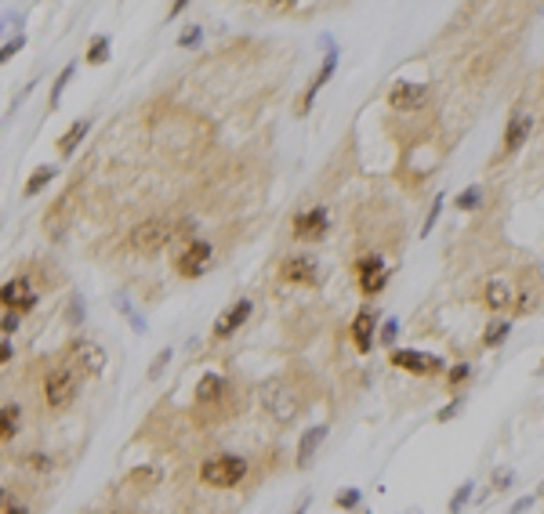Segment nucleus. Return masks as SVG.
Listing matches in <instances>:
<instances>
[{
	"mask_svg": "<svg viewBox=\"0 0 544 514\" xmlns=\"http://www.w3.org/2000/svg\"><path fill=\"white\" fill-rule=\"evenodd\" d=\"M22 44H26V37H22V33H18L15 40H8L4 51H0V62H11V55H18V47H22Z\"/></svg>",
	"mask_w": 544,
	"mask_h": 514,
	"instance_id": "nucleus-37",
	"label": "nucleus"
},
{
	"mask_svg": "<svg viewBox=\"0 0 544 514\" xmlns=\"http://www.w3.org/2000/svg\"><path fill=\"white\" fill-rule=\"evenodd\" d=\"M526 507H533V496H519V500L512 503V510H508V514H523Z\"/></svg>",
	"mask_w": 544,
	"mask_h": 514,
	"instance_id": "nucleus-41",
	"label": "nucleus"
},
{
	"mask_svg": "<svg viewBox=\"0 0 544 514\" xmlns=\"http://www.w3.org/2000/svg\"><path fill=\"white\" fill-rule=\"evenodd\" d=\"M69 80H77V65H62V73H58V80H55V87H51V98H47V106L51 109H58V101H62V91L69 87Z\"/></svg>",
	"mask_w": 544,
	"mask_h": 514,
	"instance_id": "nucleus-24",
	"label": "nucleus"
},
{
	"mask_svg": "<svg viewBox=\"0 0 544 514\" xmlns=\"http://www.w3.org/2000/svg\"><path fill=\"white\" fill-rule=\"evenodd\" d=\"M461 406H464L461 399H457V402H450V406H443L439 413H435V420H439V424H447L450 417H457V413H461Z\"/></svg>",
	"mask_w": 544,
	"mask_h": 514,
	"instance_id": "nucleus-39",
	"label": "nucleus"
},
{
	"mask_svg": "<svg viewBox=\"0 0 544 514\" xmlns=\"http://www.w3.org/2000/svg\"><path fill=\"white\" fill-rule=\"evenodd\" d=\"M261 406H265L268 417H276V424H290L294 417H298V409H302L298 395H294L287 384H280V380H268L261 388Z\"/></svg>",
	"mask_w": 544,
	"mask_h": 514,
	"instance_id": "nucleus-3",
	"label": "nucleus"
},
{
	"mask_svg": "<svg viewBox=\"0 0 544 514\" xmlns=\"http://www.w3.org/2000/svg\"><path fill=\"white\" fill-rule=\"evenodd\" d=\"M69 355H73V363H77L84 373H102L106 370V363H109V355H106V348L102 344H94V341H84V337H77L69 344Z\"/></svg>",
	"mask_w": 544,
	"mask_h": 514,
	"instance_id": "nucleus-9",
	"label": "nucleus"
},
{
	"mask_svg": "<svg viewBox=\"0 0 544 514\" xmlns=\"http://www.w3.org/2000/svg\"><path fill=\"white\" fill-rule=\"evenodd\" d=\"M18 424H22V409L18 402H4V409H0V439L11 442L18 434Z\"/></svg>",
	"mask_w": 544,
	"mask_h": 514,
	"instance_id": "nucleus-20",
	"label": "nucleus"
},
{
	"mask_svg": "<svg viewBox=\"0 0 544 514\" xmlns=\"http://www.w3.org/2000/svg\"><path fill=\"white\" fill-rule=\"evenodd\" d=\"M87 62H91V65L109 62V37H94V40L87 44Z\"/></svg>",
	"mask_w": 544,
	"mask_h": 514,
	"instance_id": "nucleus-26",
	"label": "nucleus"
},
{
	"mask_svg": "<svg viewBox=\"0 0 544 514\" xmlns=\"http://www.w3.org/2000/svg\"><path fill=\"white\" fill-rule=\"evenodd\" d=\"M327 439V424H316V427H309L305 434H302V442H298V468H309L312 464V456H316V449H319V442Z\"/></svg>",
	"mask_w": 544,
	"mask_h": 514,
	"instance_id": "nucleus-18",
	"label": "nucleus"
},
{
	"mask_svg": "<svg viewBox=\"0 0 544 514\" xmlns=\"http://www.w3.org/2000/svg\"><path fill=\"white\" fill-rule=\"evenodd\" d=\"M468 377H472V366H468V363H457V366L447 373V384H450V388H457V384H464Z\"/></svg>",
	"mask_w": 544,
	"mask_h": 514,
	"instance_id": "nucleus-32",
	"label": "nucleus"
},
{
	"mask_svg": "<svg viewBox=\"0 0 544 514\" xmlns=\"http://www.w3.org/2000/svg\"><path fill=\"white\" fill-rule=\"evenodd\" d=\"M392 366L395 370H407V373H439L443 370V358L439 355H428V351H414V348H400V351H392Z\"/></svg>",
	"mask_w": 544,
	"mask_h": 514,
	"instance_id": "nucleus-8",
	"label": "nucleus"
},
{
	"mask_svg": "<svg viewBox=\"0 0 544 514\" xmlns=\"http://www.w3.org/2000/svg\"><path fill=\"white\" fill-rule=\"evenodd\" d=\"M309 503H312V496L305 493V496H302L298 503H294V510H290V514H305V510H309Z\"/></svg>",
	"mask_w": 544,
	"mask_h": 514,
	"instance_id": "nucleus-43",
	"label": "nucleus"
},
{
	"mask_svg": "<svg viewBox=\"0 0 544 514\" xmlns=\"http://www.w3.org/2000/svg\"><path fill=\"white\" fill-rule=\"evenodd\" d=\"M425 98H428V87H425V84L400 80V84L388 91V106H392V109H400V113H414V109H421V106H425Z\"/></svg>",
	"mask_w": 544,
	"mask_h": 514,
	"instance_id": "nucleus-12",
	"label": "nucleus"
},
{
	"mask_svg": "<svg viewBox=\"0 0 544 514\" xmlns=\"http://www.w3.org/2000/svg\"><path fill=\"white\" fill-rule=\"evenodd\" d=\"M11 355H15V351H11V337H4V348H0V358H4V363H11Z\"/></svg>",
	"mask_w": 544,
	"mask_h": 514,
	"instance_id": "nucleus-45",
	"label": "nucleus"
},
{
	"mask_svg": "<svg viewBox=\"0 0 544 514\" xmlns=\"http://www.w3.org/2000/svg\"><path fill=\"white\" fill-rule=\"evenodd\" d=\"M221 395H225V377H221V373H204L200 384H196V402L211 406V402H218Z\"/></svg>",
	"mask_w": 544,
	"mask_h": 514,
	"instance_id": "nucleus-19",
	"label": "nucleus"
},
{
	"mask_svg": "<svg viewBox=\"0 0 544 514\" xmlns=\"http://www.w3.org/2000/svg\"><path fill=\"white\" fill-rule=\"evenodd\" d=\"M160 478H163L160 468H135V471L128 475V485H153V482H160Z\"/></svg>",
	"mask_w": 544,
	"mask_h": 514,
	"instance_id": "nucleus-27",
	"label": "nucleus"
},
{
	"mask_svg": "<svg viewBox=\"0 0 544 514\" xmlns=\"http://www.w3.org/2000/svg\"><path fill=\"white\" fill-rule=\"evenodd\" d=\"M374 326H378V308H363L352 319V344L359 351H370V344H374Z\"/></svg>",
	"mask_w": 544,
	"mask_h": 514,
	"instance_id": "nucleus-16",
	"label": "nucleus"
},
{
	"mask_svg": "<svg viewBox=\"0 0 544 514\" xmlns=\"http://www.w3.org/2000/svg\"><path fill=\"white\" fill-rule=\"evenodd\" d=\"M200 40H204V30H200V25H189V30L178 33V47H196Z\"/></svg>",
	"mask_w": 544,
	"mask_h": 514,
	"instance_id": "nucleus-31",
	"label": "nucleus"
},
{
	"mask_svg": "<svg viewBox=\"0 0 544 514\" xmlns=\"http://www.w3.org/2000/svg\"><path fill=\"white\" fill-rule=\"evenodd\" d=\"M334 69H338V47H330L327 55H323V62H319V69H316V76H312V84H309V91L298 98V113H309V106L316 101V94L327 87V80L334 76Z\"/></svg>",
	"mask_w": 544,
	"mask_h": 514,
	"instance_id": "nucleus-14",
	"label": "nucleus"
},
{
	"mask_svg": "<svg viewBox=\"0 0 544 514\" xmlns=\"http://www.w3.org/2000/svg\"><path fill=\"white\" fill-rule=\"evenodd\" d=\"M479 203H483V189H479V185H468L461 196H454V207L464 211V214H468V211H479Z\"/></svg>",
	"mask_w": 544,
	"mask_h": 514,
	"instance_id": "nucleus-25",
	"label": "nucleus"
},
{
	"mask_svg": "<svg viewBox=\"0 0 544 514\" xmlns=\"http://www.w3.org/2000/svg\"><path fill=\"white\" fill-rule=\"evenodd\" d=\"M330 232V218L323 207H312L305 214L294 218V236H298L302 243H316V239H323Z\"/></svg>",
	"mask_w": 544,
	"mask_h": 514,
	"instance_id": "nucleus-10",
	"label": "nucleus"
},
{
	"mask_svg": "<svg viewBox=\"0 0 544 514\" xmlns=\"http://www.w3.org/2000/svg\"><path fill=\"white\" fill-rule=\"evenodd\" d=\"M15 330H18V312H4V337H11Z\"/></svg>",
	"mask_w": 544,
	"mask_h": 514,
	"instance_id": "nucleus-40",
	"label": "nucleus"
},
{
	"mask_svg": "<svg viewBox=\"0 0 544 514\" xmlns=\"http://www.w3.org/2000/svg\"><path fill=\"white\" fill-rule=\"evenodd\" d=\"M26 468H33V471H51L55 460L47 456V453H26Z\"/></svg>",
	"mask_w": 544,
	"mask_h": 514,
	"instance_id": "nucleus-30",
	"label": "nucleus"
},
{
	"mask_svg": "<svg viewBox=\"0 0 544 514\" xmlns=\"http://www.w3.org/2000/svg\"><path fill=\"white\" fill-rule=\"evenodd\" d=\"M4 514H26V507H11V493H4Z\"/></svg>",
	"mask_w": 544,
	"mask_h": 514,
	"instance_id": "nucleus-44",
	"label": "nucleus"
},
{
	"mask_svg": "<svg viewBox=\"0 0 544 514\" xmlns=\"http://www.w3.org/2000/svg\"><path fill=\"white\" fill-rule=\"evenodd\" d=\"M530 131H533V116H530V113H515V116L508 120V127H505V152H508V156L526 145Z\"/></svg>",
	"mask_w": 544,
	"mask_h": 514,
	"instance_id": "nucleus-15",
	"label": "nucleus"
},
{
	"mask_svg": "<svg viewBox=\"0 0 544 514\" xmlns=\"http://www.w3.org/2000/svg\"><path fill=\"white\" fill-rule=\"evenodd\" d=\"M171 239H175V225L163 221V218H149V221H142L131 228V236H128V246L142 257H153L160 253Z\"/></svg>",
	"mask_w": 544,
	"mask_h": 514,
	"instance_id": "nucleus-1",
	"label": "nucleus"
},
{
	"mask_svg": "<svg viewBox=\"0 0 544 514\" xmlns=\"http://www.w3.org/2000/svg\"><path fill=\"white\" fill-rule=\"evenodd\" d=\"M211 265H214V246H211L207 239L185 243L182 253H178V261H175V268H178L182 279H200V275L211 272Z\"/></svg>",
	"mask_w": 544,
	"mask_h": 514,
	"instance_id": "nucleus-4",
	"label": "nucleus"
},
{
	"mask_svg": "<svg viewBox=\"0 0 544 514\" xmlns=\"http://www.w3.org/2000/svg\"><path fill=\"white\" fill-rule=\"evenodd\" d=\"M116 304H120V312H123V319H128L131 326H135V333H145V319L135 312V308L128 304V301H123V297H116Z\"/></svg>",
	"mask_w": 544,
	"mask_h": 514,
	"instance_id": "nucleus-29",
	"label": "nucleus"
},
{
	"mask_svg": "<svg viewBox=\"0 0 544 514\" xmlns=\"http://www.w3.org/2000/svg\"><path fill=\"white\" fill-rule=\"evenodd\" d=\"M55 174H58V170H55V167H47V163H44V167H37V170L30 174L26 189H22V196H26V199H30V196H37L40 189H47V185H51V177H55Z\"/></svg>",
	"mask_w": 544,
	"mask_h": 514,
	"instance_id": "nucleus-22",
	"label": "nucleus"
},
{
	"mask_svg": "<svg viewBox=\"0 0 544 514\" xmlns=\"http://www.w3.org/2000/svg\"><path fill=\"white\" fill-rule=\"evenodd\" d=\"M493 482H497V489H508V485H512V471H497Z\"/></svg>",
	"mask_w": 544,
	"mask_h": 514,
	"instance_id": "nucleus-42",
	"label": "nucleus"
},
{
	"mask_svg": "<svg viewBox=\"0 0 544 514\" xmlns=\"http://www.w3.org/2000/svg\"><path fill=\"white\" fill-rule=\"evenodd\" d=\"M69 322H73V326H80V322H84V301H80V297H73V301H69Z\"/></svg>",
	"mask_w": 544,
	"mask_h": 514,
	"instance_id": "nucleus-38",
	"label": "nucleus"
},
{
	"mask_svg": "<svg viewBox=\"0 0 544 514\" xmlns=\"http://www.w3.org/2000/svg\"><path fill=\"white\" fill-rule=\"evenodd\" d=\"M483 301H486L490 312H505V308L512 304V282L501 279V275H493L486 282V290H483Z\"/></svg>",
	"mask_w": 544,
	"mask_h": 514,
	"instance_id": "nucleus-17",
	"label": "nucleus"
},
{
	"mask_svg": "<svg viewBox=\"0 0 544 514\" xmlns=\"http://www.w3.org/2000/svg\"><path fill=\"white\" fill-rule=\"evenodd\" d=\"M167 363H171V348H163V351L153 358V363H149V380H156V377L163 373V366H167Z\"/></svg>",
	"mask_w": 544,
	"mask_h": 514,
	"instance_id": "nucleus-35",
	"label": "nucleus"
},
{
	"mask_svg": "<svg viewBox=\"0 0 544 514\" xmlns=\"http://www.w3.org/2000/svg\"><path fill=\"white\" fill-rule=\"evenodd\" d=\"M87 131H91V120H77V123H73L69 131L58 138V152H62V156H73V149L80 145V138H84Z\"/></svg>",
	"mask_w": 544,
	"mask_h": 514,
	"instance_id": "nucleus-21",
	"label": "nucleus"
},
{
	"mask_svg": "<svg viewBox=\"0 0 544 514\" xmlns=\"http://www.w3.org/2000/svg\"><path fill=\"white\" fill-rule=\"evenodd\" d=\"M508 333H512V322H508V319H493V322L483 330V344H486V348H497V344L508 337Z\"/></svg>",
	"mask_w": 544,
	"mask_h": 514,
	"instance_id": "nucleus-23",
	"label": "nucleus"
},
{
	"mask_svg": "<svg viewBox=\"0 0 544 514\" xmlns=\"http://www.w3.org/2000/svg\"><path fill=\"white\" fill-rule=\"evenodd\" d=\"M472 485H476V482H461V485H457V493L450 496V514H461V510H464V503L472 500Z\"/></svg>",
	"mask_w": 544,
	"mask_h": 514,
	"instance_id": "nucleus-28",
	"label": "nucleus"
},
{
	"mask_svg": "<svg viewBox=\"0 0 544 514\" xmlns=\"http://www.w3.org/2000/svg\"><path fill=\"white\" fill-rule=\"evenodd\" d=\"M77 391H80V380L73 377L69 366H55L44 380V399H47L51 409H66L73 399H77Z\"/></svg>",
	"mask_w": 544,
	"mask_h": 514,
	"instance_id": "nucleus-5",
	"label": "nucleus"
},
{
	"mask_svg": "<svg viewBox=\"0 0 544 514\" xmlns=\"http://www.w3.org/2000/svg\"><path fill=\"white\" fill-rule=\"evenodd\" d=\"M359 500H363V496H359V489H345V493L338 496V507H341V510H356V507H359Z\"/></svg>",
	"mask_w": 544,
	"mask_h": 514,
	"instance_id": "nucleus-34",
	"label": "nucleus"
},
{
	"mask_svg": "<svg viewBox=\"0 0 544 514\" xmlns=\"http://www.w3.org/2000/svg\"><path fill=\"white\" fill-rule=\"evenodd\" d=\"M247 475V460L243 456H211L200 464V482L211 485V489H233V485H240V478Z\"/></svg>",
	"mask_w": 544,
	"mask_h": 514,
	"instance_id": "nucleus-2",
	"label": "nucleus"
},
{
	"mask_svg": "<svg viewBox=\"0 0 544 514\" xmlns=\"http://www.w3.org/2000/svg\"><path fill=\"white\" fill-rule=\"evenodd\" d=\"M251 312H254V304L251 301H236V304H229L225 308V312H221L218 315V322H214V341H225V337H233V333L247 322V319H251Z\"/></svg>",
	"mask_w": 544,
	"mask_h": 514,
	"instance_id": "nucleus-13",
	"label": "nucleus"
},
{
	"mask_svg": "<svg viewBox=\"0 0 544 514\" xmlns=\"http://www.w3.org/2000/svg\"><path fill=\"white\" fill-rule=\"evenodd\" d=\"M439 211H443V196H435V199H432V211H428V218H425V225H421V236H428L432 228H435V221H439Z\"/></svg>",
	"mask_w": 544,
	"mask_h": 514,
	"instance_id": "nucleus-33",
	"label": "nucleus"
},
{
	"mask_svg": "<svg viewBox=\"0 0 544 514\" xmlns=\"http://www.w3.org/2000/svg\"><path fill=\"white\" fill-rule=\"evenodd\" d=\"M0 301H4L8 312H33L37 290H33L30 279H11V282H4V290H0Z\"/></svg>",
	"mask_w": 544,
	"mask_h": 514,
	"instance_id": "nucleus-11",
	"label": "nucleus"
},
{
	"mask_svg": "<svg viewBox=\"0 0 544 514\" xmlns=\"http://www.w3.org/2000/svg\"><path fill=\"white\" fill-rule=\"evenodd\" d=\"M280 279L290 287H316L319 282V261L312 253H294L280 265Z\"/></svg>",
	"mask_w": 544,
	"mask_h": 514,
	"instance_id": "nucleus-7",
	"label": "nucleus"
},
{
	"mask_svg": "<svg viewBox=\"0 0 544 514\" xmlns=\"http://www.w3.org/2000/svg\"><path fill=\"white\" fill-rule=\"evenodd\" d=\"M385 282H388V265H385V257L378 253H366L356 261V287L363 297H378L385 290Z\"/></svg>",
	"mask_w": 544,
	"mask_h": 514,
	"instance_id": "nucleus-6",
	"label": "nucleus"
},
{
	"mask_svg": "<svg viewBox=\"0 0 544 514\" xmlns=\"http://www.w3.org/2000/svg\"><path fill=\"white\" fill-rule=\"evenodd\" d=\"M395 337H400V322H395V319H388L385 326H381V344H395Z\"/></svg>",
	"mask_w": 544,
	"mask_h": 514,
	"instance_id": "nucleus-36",
	"label": "nucleus"
}]
</instances>
